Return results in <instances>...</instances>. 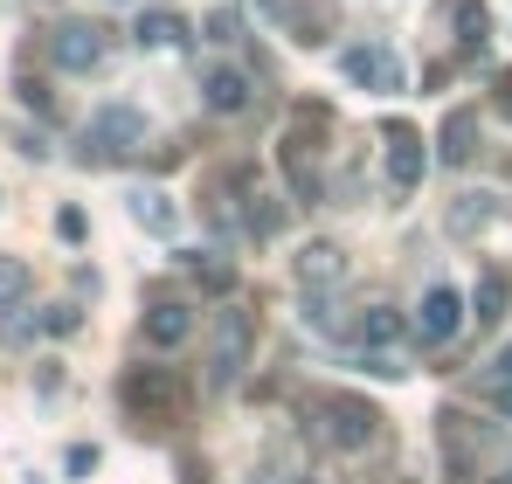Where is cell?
<instances>
[{
    "label": "cell",
    "mask_w": 512,
    "mask_h": 484,
    "mask_svg": "<svg viewBox=\"0 0 512 484\" xmlns=\"http://www.w3.org/2000/svg\"><path fill=\"white\" fill-rule=\"evenodd\" d=\"M243 353H250V319L222 312V332H215V388H229L243 374Z\"/></svg>",
    "instance_id": "30bf717a"
},
{
    "label": "cell",
    "mask_w": 512,
    "mask_h": 484,
    "mask_svg": "<svg viewBox=\"0 0 512 484\" xmlns=\"http://www.w3.org/2000/svg\"><path fill=\"white\" fill-rule=\"evenodd\" d=\"M291 270H298V284H305V291H333V284L346 277V249H340V242H305Z\"/></svg>",
    "instance_id": "ba28073f"
},
{
    "label": "cell",
    "mask_w": 512,
    "mask_h": 484,
    "mask_svg": "<svg viewBox=\"0 0 512 484\" xmlns=\"http://www.w3.org/2000/svg\"><path fill=\"white\" fill-rule=\"evenodd\" d=\"M201 97H208V111H250V77L236 63H215L201 77Z\"/></svg>",
    "instance_id": "8fae6325"
},
{
    "label": "cell",
    "mask_w": 512,
    "mask_h": 484,
    "mask_svg": "<svg viewBox=\"0 0 512 484\" xmlns=\"http://www.w3.org/2000/svg\"><path fill=\"white\" fill-rule=\"evenodd\" d=\"M492 381H512V346L499 353V360H492Z\"/></svg>",
    "instance_id": "4316f807"
},
{
    "label": "cell",
    "mask_w": 512,
    "mask_h": 484,
    "mask_svg": "<svg viewBox=\"0 0 512 484\" xmlns=\"http://www.w3.org/2000/svg\"><path fill=\"white\" fill-rule=\"evenodd\" d=\"M132 42H139V49H167V42H187V28H180L173 14L153 7V14H139V21H132Z\"/></svg>",
    "instance_id": "2e32d148"
},
{
    "label": "cell",
    "mask_w": 512,
    "mask_h": 484,
    "mask_svg": "<svg viewBox=\"0 0 512 484\" xmlns=\"http://www.w3.org/2000/svg\"><path fill=\"white\" fill-rule=\"evenodd\" d=\"M492 395H499V415L512 422V381H492Z\"/></svg>",
    "instance_id": "484cf974"
},
{
    "label": "cell",
    "mask_w": 512,
    "mask_h": 484,
    "mask_svg": "<svg viewBox=\"0 0 512 484\" xmlns=\"http://www.w3.org/2000/svg\"><path fill=\"white\" fill-rule=\"evenodd\" d=\"M492 484H512V471H499V478H492Z\"/></svg>",
    "instance_id": "f1b7e54d"
},
{
    "label": "cell",
    "mask_w": 512,
    "mask_h": 484,
    "mask_svg": "<svg viewBox=\"0 0 512 484\" xmlns=\"http://www.w3.org/2000/svg\"><path fill=\"white\" fill-rule=\"evenodd\" d=\"M450 14H457V42H464V49H485V35H492L485 0H450Z\"/></svg>",
    "instance_id": "e0dca14e"
},
{
    "label": "cell",
    "mask_w": 512,
    "mask_h": 484,
    "mask_svg": "<svg viewBox=\"0 0 512 484\" xmlns=\"http://www.w3.org/2000/svg\"><path fill=\"white\" fill-rule=\"evenodd\" d=\"M194 332V312L180 305V298H160V305H146V346H180Z\"/></svg>",
    "instance_id": "7c38bea8"
},
{
    "label": "cell",
    "mask_w": 512,
    "mask_h": 484,
    "mask_svg": "<svg viewBox=\"0 0 512 484\" xmlns=\"http://www.w3.org/2000/svg\"><path fill=\"white\" fill-rule=\"evenodd\" d=\"M28 284H35L28 263H21V256H0V312H14V305L28 298Z\"/></svg>",
    "instance_id": "d6986e66"
},
{
    "label": "cell",
    "mask_w": 512,
    "mask_h": 484,
    "mask_svg": "<svg viewBox=\"0 0 512 484\" xmlns=\"http://www.w3.org/2000/svg\"><path fill=\"white\" fill-rule=\"evenodd\" d=\"M90 471H97V450L77 443V450H70V478H90Z\"/></svg>",
    "instance_id": "cb8c5ba5"
},
{
    "label": "cell",
    "mask_w": 512,
    "mask_h": 484,
    "mask_svg": "<svg viewBox=\"0 0 512 484\" xmlns=\"http://www.w3.org/2000/svg\"><path fill=\"white\" fill-rule=\"evenodd\" d=\"M56 236H63V242H84V236H90L84 208H63V215H56Z\"/></svg>",
    "instance_id": "44dd1931"
},
{
    "label": "cell",
    "mask_w": 512,
    "mask_h": 484,
    "mask_svg": "<svg viewBox=\"0 0 512 484\" xmlns=\"http://www.w3.org/2000/svg\"><path fill=\"white\" fill-rule=\"evenodd\" d=\"M49 63L63 70V77H84L104 63V28L97 21H63V28H49Z\"/></svg>",
    "instance_id": "5b68a950"
},
{
    "label": "cell",
    "mask_w": 512,
    "mask_h": 484,
    "mask_svg": "<svg viewBox=\"0 0 512 484\" xmlns=\"http://www.w3.org/2000/svg\"><path fill=\"white\" fill-rule=\"evenodd\" d=\"M250 229H256V236H270V229H277V201H256V208H250Z\"/></svg>",
    "instance_id": "603a6c76"
},
{
    "label": "cell",
    "mask_w": 512,
    "mask_h": 484,
    "mask_svg": "<svg viewBox=\"0 0 512 484\" xmlns=\"http://www.w3.org/2000/svg\"><path fill=\"white\" fill-rule=\"evenodd\" d=\"M471 319H478V325H499V319H506V277H499V270H485V277H478V291H471Z\"/></svg>",
    "instance_id": "9a60e30c"
},
{
    "label": "cell",
    "mask_w": 512,
    "mask_h": 484,
    "mask_svg": "<svg viewBox=\"0 0 512 484\" xmlns=\"http://www.w3.org/2000/svg\"><path fill=\"white\" fill-rule=\"evenodd\" d=\"M77 325H84V312H77V305H49V312H42V332H56V339H70Z\"/></svg>",
    "instance_id": "ffe728a7"
},
{
    "label": "cell",
    "mask_w": 512,
    "mask_h": 484,
    "mask_svg": "<svg viewBox=\"0 0 512 484\" xmlns=\"http://www.w3.org/2000/svg\"><path fill=\"white\" fill-rule=\"evenodd\" d=\"M132 222H139L146 236H173V229H180V208H173L160 187H132Z\"/></svg>",
    "instance_id": "4fadbf2b"
},
{
    "label": "cell",
    "mask_w": 512,
    "mask_h": 484,
    "mask_svg": "<svg viewBox=\"0 0 512 484\" xmlns=\"http://www.w3.org/2000/svg\"><path fill=\"white\" fill-rule=\"evenodd\" d=\"M492 222V194H464L457 208H450V236H478Z\"/></svg>",
    "instance_id": "ac0fdd59"
},
{
    "label": "cell",
    "mask_w": 512,
    "mask_h": 484,
    "mask_svg": "<svg viewBox=\"0 0 512 484\" xmlns=\"http://www.w3.org/2000/svg\"><path fill=\"white\" fill-rule=\"evenodd\" d=\"M436 160H443V166L478 160V111H471V104H457V111L443 118V132H436Z\"/></svg>",
    "instance_id": "9c48e42d"
},
{
    "label": "cell",
    "mask_w": 512,
    "mask_h": 484,
    "mask_svg": "<svg viewBox=\"0 0 512 484\" xmlns=\"http://www.w3.org/2000/svg\"><path fill=\"white\" fill-rule=\"evenodd\" d=\"M319 415H326V443H340V450H367L381 436V408L360 395H326Z\"/></svg>",
    "instance_id": "3957f363"
},
{
    "label": "cell",
    "mask_w": 512,
    "mask_h": 484,
    "mask_svg": "<svg viewBox=\"0 0 512 484\" xmlns=\"http://www.w3.org/2000/svg\"><path fill=\"white\" fill-rule=\"evenodd\" d=\"M402 332H409V319H402L395 305H367V319H360V339H367V353H388V346H402Z\"/></svg>",
    "instance_id": "5bb4252c"
},
{
    "label": "cell",
    "mask_w": 512,
    "mask_h": 484,
    "mask_svg": "<svg viewBox=\"0 0 512 484\" xmlns=\"http://www.w3.org/2000/svg\"><path fill=\"white\" fill-rule=\"evenodd\" d=\"M208 35H215V42H236V35H243V21H236L229 7H215V14H208Z\"/></svg>",
    "instance_id": "7402d4cb"
},
{
    "label": "cell",
    "mask_w": 512,
    "mask_h": 484,
    "mask_svg": "<svg viewBox=\"0 0 512 484\" xmlns=\"http://www.w3.org/2000/svg\"><path fill=\"white\" fill-rule=\"evenodd\" d=\"M499 104H506V118H512V70L499 77Z\"/></svg>",
    "instance_id": "83f0119b"
},
{
    "label": "cell",
    "mask_w": 512,
    "mask_h": 484,
    "mask_svg": "<svg viewBox=\"0 0 512 484\" xmlns=\"http://www.w3.org/2000/svg\"><path fill=\"white\" fill-rule=\"evenodd\" d=\"M298 484H312V478H298Z\"/></svg>",
    "instance_id": "f546056e"
},
{
    "label": "cell",
    "mask_w": 512,
    "mask_h": 484,
    "mask_svg": "<svg viewBox=\"0 0 512 484\" xmlns=\"http://www.w3.org/2000/svg\"><path fill=\"white\" fill-rule=\"evenodd\" d=\"M118 402H125L132 422H173L180 381H173V367H125L118 374Z\"/></svg>",
    "instance_id": "6da1fadb"
},
{
    "label": "cell",
    "mask_w": 512,
    "mask_h": 484,
    "mask_svg": "<svg viewBox=\"0 0 512 484\" xmlns=\"http://www.w3.org/2000/svg\"><path fill=\"white\" fill-rule=\"evenodd\" d=\"M139 139H146V118H139L132 104H104V111L90 118V132H84V160H90V166H104L111 153L139 146Z\"/></svg>",
    "instance_id": "277c9868"
},
{
    "label": "cell",
    "mask_w": 512,
    "mask_h": 484,
    "mask_svg": "<svg viewBox=\"0 0 512 484\" xmlns=\"http://www.w3.org/2000/svg\"><path fill=\"white\" fill-rule=\"evenodd\" d=\"M381 146H388V153H381V160H388V187L409 194V187L423 180V132H416L409 118H395V125L381 132Z\"/></svg>",
    "instance_id": "52a82bcc"
},
{
    "label": "cell",
    "mask_w": 512,
    "mask_h": 484,
    "mask_svg": "<svg viewBox=\"0 0 512 484\" xmlns=\"http://www.w3.org/2000/svg\"><path fill=\"white\" fill-rule=\"evenodd\" d=\"M340 70L360 83V90H374V97H395V90L409 83V77H402V56H395L388 42H346Z\"/></svg>",
    "instance_id": "7a4b0ae2"
},
{
    "label": "cell",
    "mask_w": 512,
    "mask_h": 484,
    "mask_svg": "<svg viewBox=\"0 0 512 484\" xmlns=\"http://www.w3.org/2000/svg\"><path fill=\"white\" fill-rule=\"evenodd\" d=\"M464 325H471V305H464V291H457V284H429L423 312H416V339H423V346H450Z\"/></svg>",
    "instance_id": "8992f818"
},
{
    "label": "cell",
    "mask_w": 512,
    "mask_h": 484,
    "mask_svg": "<svg viewBox=\"0 0 512 484\" xmlns=\"http://www.w3.org/2000/svg\"><path fill=\"white\" fill-rule=\"evenodd\" d=\"M35 325H42V319H0V339H14V346H21V339H35Z\"/></svg>",
    "instance_id": "d4e9b609"
}]
</instances>
